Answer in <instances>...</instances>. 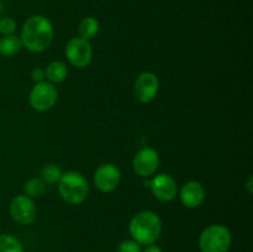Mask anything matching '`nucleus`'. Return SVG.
<instances>
[{"label": "nucleus", "instance_id": "nucleus-23", "mask_svg": "<svg viewBox=\"0 0 253 252\" xmlns=\"http://www.w3.org/2000/svg\"><path fill=\"white\" fill-rule=\"evenodd\" d=\"M246 190H247V193H249V194H252V193H253V178L252 177H249V179H247Z\"/></svg>", "mask_w": 253, "mask_h": 252}, {"label": "nucleus", "instance_id": "nucleus-22", "mask_svg": "<svg viewBox=\"0 0 253 252\" xmlns=\"http://www.w3.org/2000/svg\"><path fill=\"white\" fill-rule=\"evenodd\" d=\"M141 252H163V251L161 250V247L156 246V245L152 244V245H147V247Z\"/></svg>", "mask_w": 253, "mask_h": 252}, {"label": "nucleus", "instance_id": "nucleus-10", "mask_svg": "<svg viewBox=\"0 0 253 252\" xmlns=\"http://www.w3.org/2000/svg\"><path fill=\"white\" fill-rule=\"evenodd\" d=\"M158 89H160V81L152 72H142L136 78L133 84L136 99L143 104L151 103L157 95Z\"/></svg>", "mask_w": 253, "mask_h": 252}, {"label": "nucleus", "instance_id": "nucleus-6", "mask_svg": "<svg viewBox=\"0 0 253 252\" xmlns=\"http://www.w3.org/2000/svg\"><path fill=\"white\" fill-rule=\"evenodd\" d=\"M64 53L69 63L76 68H85L93 58L90 42L81 36L68 40L64 47Z\"/></svg>", "mask_w": 253, "mask_h": 252}, {"label": "nucleus", "instance_id": "nucleus-1", "mask_svg": "<svg viewBox=\"0 0 253 252\" xmlns=\"http://www.w3.org/2000/svg\"><path fill=\"white\" fill-rule=\"evenodd\" d=\"M54 30L52 22L43 15H32L24 22L21 29L22 47L34 53L46 51L53 42Z\"/></svg>", "mask_w": 253, "mask_h": 252}, {"label": "nucleus", "instance_id": "nucleus-16", "mask_svg": "<svg viewBox=\"0 0 253 252\" xmlns=\"http://www.w3.org/2000/svg\"><path fill=\"white\" fill-rule=\"evenodd\" d=\"M46 192V183L40 177H32L24 184V194L29 198H40Z\"/></svg>", "mask_w": 253, "mask_h": 252}, {"label": "nucleus", "instance_id": "nucleus-5", "mask_svg": "<svg viewBox=\"0 0 253 252\" xmlns=\"http://www.w3.org/2000/svg\"><path fill=\"white\" fill-rule=\"evenodd\" d=\"M58 99V90L49 82L35 83L29 94V103L37 111H47L53 108Z\"/></svg>", "mask_w": 253, "mask_h": 252}, {"label": "nucleus", "instance_id": "nucleus-13", "mask_svg": "<svg viewBox=\"0 0 253 252\" xmlns=\"http://www.w3.org/2000/svg\"><path fill=\"white\" fill-rule=\"evenodd\" d=\"M44 76L47 81L52 84L63 83L68 76V69L67 66L61 61H53L46 67L44 69Z\"/></svg>", "mask_w": 253, "mask_h": 252}, {"label": "nucleus", "instance_id": "nucleus-9", "mask_svg": "<svg viewBox=\"0 0 253 252\" xmlns=\"http://www.w3.org/2000/svg\"><path fill=\"white\" fill-rule=\"evenodd\" d=\"M93 180L96 189L103 193H110L120 184L121 173L113 163H103L94 172Z\"/></svg>", "mask_w": 253, "mask_h": 252}, {"label": "nucleus", "instance_id": "nucleus-3", "mask_svg": "<svg viewBox=\"0 0 253 252\" xmlns=\"http://www.w3.org/2000/svg\"><path fill=\"white\" fill-rule=\"evenodd\" d=\"M58 193L62 199L71 205H79L88 198L89 183L82 173L68 170L62 173L58 180Z\"/></svg>", "mask_w": 253, "mask_h": 252}, {"label": "nucleus", "instance_id": "nucleus-11", "mask_svg": "<svg viewBox=\"0 0 253 252\" xmlns=\"http://www.w3.org/2000/svg\"><path fill=\"white\" fill-rule=\"evenodd\" d=\"M153 197L160 202H172L178 193L177 182L167 173H161L150 179V187Z\"/></svg>", "mask_w": 253, "mask_h": 252}, {"label": "nucleus", "instance_id": "nucleus-4", "mask_svg": "<svg viewBox=\"0 0 253 252\" xmlns=\"http://www.w3.org/2000/svg\"><path fill=\"white\" fill-rule=\"evenodd\" d=\"M232 235L226 226L220 224L209 225L199 236L202 252H227L231 247Z\"/></svg>", "mask_w": 253, "mask_h": 252}, {"label": "nucleus", "instance_id": "nucleus-20", "mask_svg": "<svg viewBox=\"0 0 253 252\" xmlns=\"http://www.w3.org/2000/svg\"><path fill=\"white\" fill-rule=\"evenodd\" d=\"M140 244L135 241V240H125V241H121L120 244L116 247L115 252H141Z\"/></svg>", "mask_w": 253, "mask_h": 252}, {"label": "nucleus", "instance_id": "nucleus-14", "mask_svg": "<svg viewBox=\"0 0 253 252\" xmlns=\"http://www.w3.org/2000/svg\"><path fill=\"white\" fill-rule=\"evenodd\" d=\"M22 43L20 37L7 35L0 39V54L4 57H14L21 51Z\"/></svg>", "mask_w": 253, "mask_h": 252}, {"label": "nucleus", "instance_id": "nucleus-21", "mask_svg": "<svg viewBox=\"0 0 253 252\" xmlns=\"http://www.w3.org/2000/svg\"><path fill=\"white\" fill-rule=\"evenodd\" d=\"M46 76H44V69L36 67V68L32 69L31 72V79L35 83H40V82H43Z\"/></svg>", "mask_w": 253, "mask_h": 252}, {"label": "nucleus", "instance_id": "nucleus-7", "mask_svg": "<svg viewBox=\"0 0 253 252\" xmlns=\"http://www.w3.org/2000/svg\"><path fill=\"white\" fill-rule=\"evenodd\" d=\"M10 215L17 224L30 225L36 219V205L27 195H16L10 203Z\"/></svg>", "mask_w": 253, "mask_h": 252}, {"label": "nucleus", "instance_id": "nucleus-18", "mask_svg": "<svg viewBox=\"0 0 253 252\" xmlns=\"http://www.w3.org/2000/svg\"><path fill=\"white\" fill-rule=\"evenodd\" d=\"M0 252H24L21 242L12 235H0Z\"/></svg>", "mask_w": 253, "mask_h": 252}, {"label": "nucleus", "instance_id": "nucleus-8", "mask_svg": "<svg viewBox=\"0 0 253 252\" xmlns=\"http://www.w3.org/2000/svg\"><path fill=\"white\" fill-rule=\"evenodd\" d=\"M158 167H160V156L153 148L143 147L133 156L132 168L136 174L140 177H151L155 174Z\"/></svg>", "mask_w": 253, "mask_h": 252}, {"label": "nucleus", "instance_id": "nucleus-19", "mask_svg": "<svg viewBox=\"0 0 253 252\" xmlns=\"http://www.w3.org/2000/svg\"><path fill=\"white\" fill-rule=\"evenodd\" d=\"M15 31H16V21L12 17L0 19V34L7 36V35H14Z\"/></svg>", "mask_w": 253, "mask_h": 252}, {"label": "nucleus", "instance_id": "nucleus-2", "mask_svg": "<svg viewBox=\"0 0 253 252\" xmlns=\"http://www.w3.org/2000/svg\"><path fill=\"white\" fill-rule=\"evenodd\" d=\"M128 231L137 244L152 245L161 236L162 220L155 211L143 210L131 219Z\"/></svg>", "mask_w": 253, "mask_h": 252}, {"label": "nucleus", "instance_id": "nucleus-17", "mask_svg": "<svg viewBox=\"0 0 253 252\" xmlns=\"http://www.w3.org/2000/svg\"><path fill=\"white\" fill-rule=\"evenodd\" d=\"M40 175H41L40 178H41L46 184H54V183H58L59 178H61L62 175V170L57 165L48 163V165H44L43 167L41 168Z\"/></svg>", "mask_w": 253, "mask_h": 252}, {"label": "nucleus", "instance_id": "nucleus-15", "mask_svg": "<svg viewBox=\"0 0 253 252\" xmlns=\"http://www.w3.org/2000/svg\"><path fill=\"white\" fill-rule=\"evenodd\" d=\"M78 31L81 37L85 40H91L96 36L99 32V22L95 17L93 16H86L79 22Z\"/></svg>", "mask_w": 253, "mask_h": 252}, {"label": "nucleus", "instance_id": "nucleus-12", "mask_svg": "<svg viewBox=\"0 0 253 252\" xmlns=\"http://www.w3.org/2000/svg\"><path fill=\"white\" fill-rule=\"evenodd\" d=\"M180 203L188 209L199 208L205 200V188L198 180H188L179 190Z\"/></svg>", "mask_w": 253, "mask_h": 252}]
</instances>
